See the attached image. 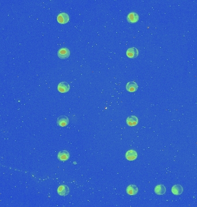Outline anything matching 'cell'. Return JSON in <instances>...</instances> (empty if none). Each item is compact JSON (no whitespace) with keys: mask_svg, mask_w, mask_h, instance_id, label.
<instances>
[{"mask_svg":"<svg viewBox=\"0 0 197 207\" xmlns=\"http://www.w3.org/2000/svg\"><path fill=\"white\" fill-rule=\"evenodd\" d=\"M57 21L61 24H66L69 22V16L68 15V13H65V12H62L60 13L57 17Z\"/></svg>","mask_w":197,"mask_h":207,"instance_id":"obj_1","label":"cell"},{"mask_svg":"<svg viewBox=\"0 0 197 207\" xmlns=\"http://www.w3.org/2000/svg\"><path fill=\"white\" fill-rule=\"evenodd\" d=\"M58 58L62 59H65L70 56V51L67 48H61L57 52Z\"/></svg>","mask_w":197,"mask_h":207,"instance_id":"obj_2","label":"cell"},{"mask_svg":"<svg viewBox=\"0 0 197 207\" xmlns=\"http://www.w3.org/2000/svg\"><path fill=\"white\" fill-rule=\"evenodd\" d=\"M57 193L61 196H66L69 193V188L65 185H61L57 189Z\"/></svg>","mask_w":197,"mask_h":207,"instance_id":"obj_3","label":"cell"},{"mask_svg":"<svg viewBox=\"0 0 197 207\" xmlns=\"http://www.w3.org/2000/svg\"><path fill=\"white\" fill-rule=\"evenodd\" d=\"M57 157L58 159L61 161H66L70 158V154L66 150H62L58 153Z\"/></svg>","mask_w":197,"mask_h":207,"instance_id":"obj_4","label":"cell"},{"mask_svg":"<svg viewBox=\"0 0 197 207\" xmlns=\"http://www.w3.org/2000/svg\"><path fill=\"white\" fill-rule=\"evenodd\" d=\"M58 90L61 93H66L70 90V85L66 82H61L58 85Z\"/></svg>","mask_w":197,"mask_h":207,"instance_id":"obj_5","label":"cell"},{"mask_svg":"<svg viewBox=\"0 0 197 207\" xmlns=\"http://www.w3.org/2000/svg\"><path fill=\"white\" fill-rule=\"evenodd\" d=\"M139 20V16L135 12H130L127 16V20L129 23H135Z\"/></svg>","mask_w":197,"mask_h":207,"instance_id":"obj_6","label":"cell"},{"mask_svg":"<svg viewBox=\"0 0 197 207\" xmlns=\"http://www.w3.org/2000/svg\"><path fill=\"white\" fill-rule=\"evenodd\" d=\"M126 55L131 59L135 58L138 55V51L135 47L129 48L126 51Z\"/></svg>","mask_w":197,"mask_h":207,"instance_id":"obj_7","label":"cell"},{"mask_svg":"<svg viewBox=\"0 0 197 207\" xmlns=\"http://www.w3.org/2000/svg\"><path fill=\"white\" fill-rule=\"evenodd\" d=\"M138 189L135 185H130L126 188V193L130 196H134L138 193Z\"/></svg>","mask_w":197,"mask_h":207,"instance_id":"obj_8","label":"cell"},{"mask_svg":"<svg viewBox=\"0 0 197 207\" xmlns=\"http://www.w3.org/2000/svg\"><path fill=\"white\" fill-rule=\"evenodd\" d=\"M57 124L61 127H65L69 124V119L66 116H60L57 119Z\"/></svg>","mask_w":197,"mask_h":207,"instance_id":"obj_9","label":"cell"},{"mask_svg":"<svg viewBox=\"0 0 197 207\" xmlns=\"http://www.w3.org/2000/svg\"><path fill=\"white\" fill-rule=\"evenodd\" d=\"M137 153L134 150H130L125 154L126 158L129 161H134L137 158Z\"/></svg>","mask_w":197,"mask_h":207,"instance_id":"obj_10","label":"cell"},{"mask_svg":"<svg viewBox=\"0 0 197 207\" xmlns=\"http://www.w3.org/2000/svg\"><path fill=\"white\" fill-rule=\"evenodd\" d=\"M138 86L137 83L134 81L129 82L126 84V89L129 92H134L137 90Z\"/></svg>","mask_w":197,"mask_h":207,"instance_id":"obj_11","label":"cell"},{"mask_svg":"<svg viewBox=\"0 0 197 207\" xmlns=\"http://www.w3.org/2000/svg\"><path fill=\"white\" fill-rule=\"evenodd\" d=\"M126 123L130 127L135 126L138 123V119L135 116H129L126 119Z\"/></svg>","mask_w":197,"mask_h":207,"instance_id":"obj_12","label":"cell"},{"mask_svg":"<svg viewBox=\"0 0 197 207\" xmlns=\"http://www.w3.org/2000/svg\"><path fill=\"white\" fill-rule=\"evenodd\" d=\"M171 191L172 193L176 196H178L181 195L183 192V188L182 185H175L174 186H172V189H171Z\"/></svg>","mask_w":197,"mask_h":207,"instance_id":"obj_13","label":"cell"},{"mask_svg":"<svg viewBox=\"0 0 197 207\" xmlns=\"http://www.w3.org/2000/svg\"><path fill=\"white\" fill-rule=\"evenodd\" d=\"M166 192V187L162 184L157 185L155 188V192L157 195H163L164 194H165Z\"/></svg>","mask_w":197,"mask_h":207,"instance_id":"obj_14","label":"cell"}]
</instances>
